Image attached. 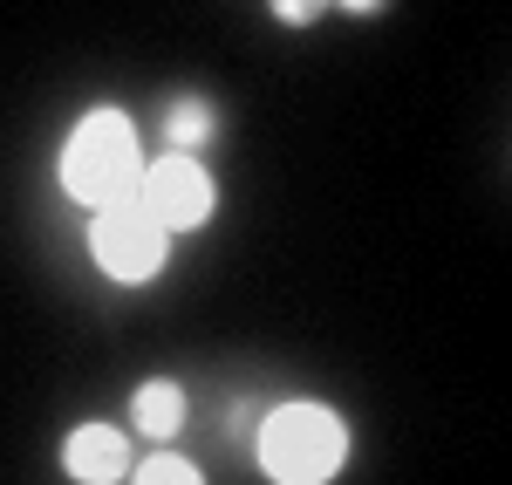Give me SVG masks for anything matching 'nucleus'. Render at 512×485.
Listing matches in <instances>:
<instances>
[{"label":"nucleus","instance_id":"f257e3e1","mask_svg":"<svg viewBox=\"0 0 512 485\" xmlns=\"http://www.w3.org/2000/svg\"><path fill=\"white\" fill-rule=\"evenodd\" d=\"M349 424L342 410L321 404V397H294V404H274L253 431V458L274 485H335L342 465H349Z\"/></svg>","mask_w":512,"mask_h":485},{"label":"nucleus","instance_id":"f03ea898","mask_svg":"<svg viewBox=\"0 0 512 485\" xmlns=\"http://www.w3.org/2000/svg\"><path fill=\"white\" fill-rule=\"evenodd\" d=\"M137 171H144V137H137L130 110H117V103H96L89 117H76L62 158H55L62 192L76 205H89V212L130 199L137 192Z\"/></svg>","mask_w":512,"mask_h":485},{"label":"nucleus","instance_id":"7ed1b4c3","mask_svg":"<svg viewBox=\"0 0 512 485\" xmlns=\"http://www.w3.org/2000/svg\"><path fill=\"white\" fill-rule=\"evenodd\" d=\"M89 260H96L103 281L144 287V281H158L164 260H171V233H164L137 199L96 205V212H89Z\"/></svg>","mask_w":512,"mask_h":485},{"label":"nucleus","instance_id":"20e7f679","mask_svg":"<svg viewBox=\"0 0 512 485\" xmlns=\"http://www.w3.org/2000/svg\"><path fill=\"white\" fill-rule=\"evenodd\" d=\"M130 199L144 205L164 233H198V226L219 212V178H212L205 158H192V151H164V158H144Z\"/></svg>","mask_w":512,"mask_h":485},{"label":"nucleus","instance_id":"39448f33","mask_svg":"<svg viewBox=\"0 0 512 485\" xmlns=\"http://www.w3.org/2000/svg\"><path fill=\"white\" fill-rule=\"evenodd\" d=\"M130 431L110 424V417H82L76 431L62 438V472L76 485H123L130 479Z\"/></svg>","mask_w":512,"mask_h":485},{"label":"nucleus","instance_id":"423d86ee","mask_svg":"<svg viewBox=\"0 0 512 485\" xmlns=\"http://www.w3.org/2000/svg\"><path fill=\"white\" fill-rule=\"evenodd\" d=\"M185 417H192V404H185V383L178 376H144L130 390V431L151 438V445H171L185 431Z\"/></svg>","mask_w":512,"mask_h":485},{"label":"nucleus","instance_id":"0eeeda50","mask_svg":"<svg viewBox=\"0 0 512 485\" xmlns=\"http://www.w3.org/2000/svg\"><path fill=\"white\" fill-rule=\"evenodd\" d=\"M219 103H212V96H198V89H185V96H171V103H164L158 110V137L164 144H171V151H205V144H212V137H219Z\"/></svg>","mask_w":512,"mask_h":485},{"label":"nucleus","instance_id":"6e6552de","mask_svg":"<svg viewBox=\"0 0 512 485\" xmlns=\"http://www.w3.org/2000/svg\"><path fill=\"white\" fill-rule=\"evenodd\" d=\"M130 485H205V472L192 458H178V451H151V458L130 465Z\"/></svg>","mask_w":512,"mask_h":485},{"label":"nucleus","instance_id":"1a4fd4ad","mask_svg":"<svg viewBox=\"0 0 512 485\" xmlns=\"http://www.w3.org/2000/svg\"><path fill=\"white\" fill-rule=\"evenodd\" d=\"M328 7H335V0H267V14H274L280 28H315Z\"/></svg>","mask_w":512,"mask_h":485},{"label":"nucleus","instance_id":"9d476101","mask_svg":"<svg viewBox=\"0 0 512 485\" xmlns=\"http://www.w3.org/2000/svg\"><path fill=\"white\" fill-rule=\"evenodd\" d=\"M335 7H342V14H355V21H369V14H383L390 0H335Z\"/></svg>","mask_w":512,"mask_h":485}]
</instances>
